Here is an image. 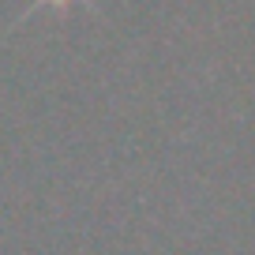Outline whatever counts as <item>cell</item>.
I'll use <instances>...</instances> for the list:
<instances>
[{"label":"cell","instance_id":"1","mask_svg":"<svg viewBox=\"0 0 255 255\" xmlns=\"http://www.w3.org/2000/svg\"><path fill=\"white\" fill-rule=\"evenodd\" d=\"M53 4H68V0H53Z\"/></svg>","mask_w":255,"mask_h":255}]
</instances>
